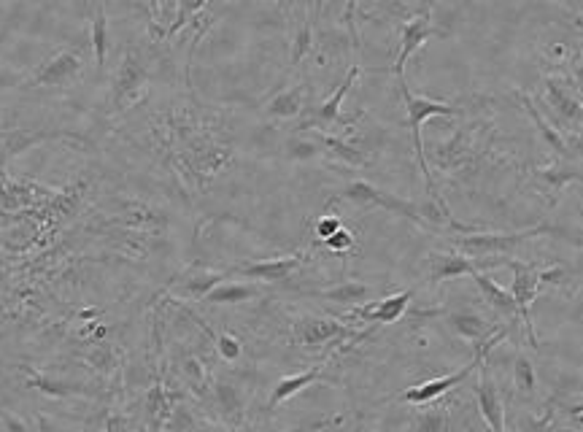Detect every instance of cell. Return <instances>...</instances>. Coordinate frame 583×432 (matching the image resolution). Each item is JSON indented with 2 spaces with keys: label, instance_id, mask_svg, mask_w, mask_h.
<instances>
[{
  "label": "cell",
  "instance_id": "obj_1",
  "mask_svg": "<svg viewBox=\"0 0 583 432\" xmlns=\"http://www.w3.org/2000/svg\"><path fill=\"white\" fill-rule=\"evenodd\" d=\"M400 95L405 100V111H408V127H411V138L413 146H416V162H419V168H422L424 176V187H427V198L435 203V206L443 211L446 216H451L449 206H446V200L440 198L438 187H435V179H432V168L430 162H427V154H424V141H422V125L427 119L432 117H457L459 108L449 106V103H440V100L432 98H422V95H413L408 90V84H400ZM454 219V216H451Z\"/></svg>",
  "mask_w": 583,
  "mask_h": 432
},
{
  "label": "cell",
  "instance_id": "obj_2",
  "mask_svg": "<svg viewBox=\"0 0 583 432\" xmlns=\"http://www.w3.org/2000/svg\"><path fill=\"white\" fill-rule=\"evenodd\" d=\"M149 90V71L135 46L122 52L117 68L108 76V108L111 114H125Z\"/></svg>",
  "mask_w": 583,
  "mask_h": 432
},
{
  "label": "cell",
  "instance_id": "obj_3",
  "mask_svg": "<svg viewBox=\"0 0 583 432\" xmlns=\"http://www.w3.org/2000/svg\"><path fill=\"white\" fill-rule=\"evenodd\" d=\"M84 71H87L84 57L71 46H65L60 52H54L52 57H46L44 63L38 65L17 90H65V87L79 84L84 79Z\"/></svg>",
  "mask_w": 583,
  "mask_h": 432
},
{
  "label": "cell",
  "instance_id": "obj_4",
  "mask_svg": "<svg viewBox=\"0 0 583 432\" xmlns=\"http://www.w3.org/2000/svg\"><path fill=\"white\" fill-rule=\"evenodd\" d=\"M368 333H354V327H346L338 319L330 316H303L292 324V341L305 351H319L332 346H343L349 349V343L362 341Z\"/></svg>",
  "mask_w": 583,
  "mask_h": 432
},
{
  "label": "cell",
  "instance_id": "obj_5",
  "mask_svg": "<svg viewBox=\"0 0 583 432\" xmlns=\"http://www.w3.org/2000/svg\"><path fill=\"white\" fill-rule=\"evenodd\" d=\"M508 333H511V327H505V330H500V333L494 335V338H489L486 343H481V346L476 349V354H473V360L467 362L462 370L451 373V376H440V378H432V381H424V384H419V387L405 389L403 395H400V400H403V403H411V405L435 403L438 397H443L446 392H451V389L459 387L462 381H467V378L473 376V370L484 365L486 357H489V351H492L494 346H500V343L508 338Z\"/></svg>",
  "mask_w": 583,
  "mask_h": 432
},
{
  "label": "cell",
  "instance_id": "obj_6",
  "mask_svg": "<svg viewBox=\"0 0 583 432\" xmlns=\"http://www.w3.org/2000/svg\"><path fill=\"white\" fill-rule=\"evenodd\" d=\"M446 36H449V30H443V27L435 25L430 19V6H424V9H419V14H413V17L405 19L403 27H400V52H397L395 57V65H392V73H395L397 84H403L405 81V63L411 60L413 52L422 49L424 41Z\"/></svg>",
  "mask_w": 583,
  "mask_h": 432
},
{
  "label": "cell",
  "instance_id": "obj_7",
  "mask_svg": "<svg viewBox=\"0 0 583 432\" xmlns=\"http://www.w3.org/2000/svg\"><path fill=\"white\" fill-rule=\"evenodd\" d=\"M505 265L513 270V284H511V295L516 300V308H519V319L524 322V330H527V338H530L532 349H538V335H535V324H532V314L530 308L535 303V297L540 295L543 289V279H540V270L535 268L530 262H519V260H505Z\"/></svg>",
  "mask_w": 583,
  "mask_h": 432
},
{
  "label": "cell",
  "instance_id": "obj_8",
  "mask_svg": "<svg viewBox=\"0 0 583 432\" xmlns=\"http://www.w3.org/2000/svg\"><path fill=\"white\" fill-rule=\"evenodd\" d=\"M343 198L349 200V203H354V206H376V208H384V211H392V214L403 216V219H411L413 225L419 227H427V230H435V227L427 222L422 216V211L413 206V203H408V200L397 198V195H389V192H384V189L373 187L370 181H351L349 187L343 189Z\"/></svg>",
  "mask_w": 583,
  "mask_h": 432
},
{
  "label": "cell",
  "instance_id": "obj_9",
  "mask_svg": "<svg viewBox=\"0 0 583 432\" xmlns=\"http://www.w3.org/2000/svg\"><path fill=\"white\" fill-rule=\"evenodd\" d=\"M551 233V227L540 225L530 227V230H521V233H465L462 238H457V249L465 257H476V260H484V257H503L508 249L519 246V243L530 241L535 235Z\"/></svg>",
  "mask_w": 583,
  "mask_h": 432
},
{
  "label": "cell",
  "instance_id": "obj_10",
  "mask_svg": "<svg viewBox=\"0 0 583 432\" xmlns=\"http://www.w3.org/2000/svg\"><path fill=\"white\" fill-rule=\"evenodd\" d=\"M305 262L303 254H295V257H281V260H262V262H246V265H235L227 273L230 276H243V279L265 281V284H281L287 281L295 270H300V265Z\"/></svg>",
  "mask_w": 583,
  "mask_h": 432
},
{
  "label": "cell",
  "instance_id": "obj_11",
  "mask_svg": "<svg viewBox=\"0 0 583 432\" xmlns=\"http://www.w3.org/2000/svg\"><path fill=\"white\" fill-rule=\"evenodd\" d=\"M181 403L179 392L165 389L162 381H154L152 387L144 392V422L149 432H165L171 422L173 408Z\"/></svg>",
  "mask_w": 583,
  "mask_h": 432
},
{
  "label": "cell",
  "instance_id": "obj_12",
  "mask_svg": "<svg viewBox=\"0 0 583 432\" xmlns=\"http://www.w3.org/2000/svg\"><path fill=\"white\" fill-rule=\"evenodd\" d=\"M413 300V289H405V292H397L392 297H384V300H370L365 306L351 308V319H362L368 324H395L400 322V316L408 311Z\"/></svg>",
  "mask_w": 583,
  "mask_h": 432
},
{
  "label": "cell",
  "instance_id": "obj_13",
  "mask_svg": "<svg viewBox=\"0 0 583 432\" xmlns=\"http://www.w3.org/2000/svg\"><path fill=\"white\" fill-rule=\"evenodd\" d=\"M211 400H214L219 419L230 430H238L243 424V414H246V400H243L241 387L235 381H230V378H216L214 384H211Z\"/></svg>",
  "mask_w": 583,
  "mask_h": 432
},
{
  "label": "cell",
  "instance_id": "obj_14",
  "mask_svg": "<svg viewBox=\"0 0 583 432\" xmlns=\"http://www.w3.org/2000/svg\"><path fill=\"white\" fill-rule=\"evenodd\" d=\"M478 400V411L484 416V422L489 424L492 432H505V405H503V395H500V387L494 384L492 373L486 368V362L481 365V381L478 387L473 389Z\"/></svg>",
  "mask_w": 583,
  "mask_h": 432
},
{
  "label": "cell",
  "instance_id": "obj_15",
  "mask_svg": "<svg viewBox=\"0 0 583 432\" xmlns=\"http://www.w3.org/2000/svg\"><path fill=\"white\" fill-rule=\"evenodd\" d=\"M427 281L430 284H443V281L459 279V276H473L481 270L478 260H470L462 252H435L427 257Z\"/></svg>",
  "mask_w": 583,
  "mask_h": 432
},
{
  "label": "cell",
  "instance_id": "obj_16",
  "mask_svg": "<svg viewBox=\"0 0 583 432\" xmlns=\"http://www.w3.org/2000/svg\"><path fill=\"white\" fill-rule=\"evenodd\" d=\"M227 279H230V273H227V270L216 273V270L195 268V270H187L184 276H179V279L173 281L171 292L179 297H187V300H195V303H203V300H206V297Z\"/></svg>",
  "mask_w": 583,
  "mask_h": 432
},
{
  "label": "cell",
  "instance_id": "obj_17",
  "mask_svg": "<svg viewBox=\"0 0 583 432\" xmlns=\"http://www.w3.org/2000/svg\"><path fill=\"white\" fill-rule=\"evenodd\" d=\"M446 316V324H449L451 330L462 338V341L473 343V346H481L489 338H494V324L489 319H484L476 311H470V308H457V311H443Z\"/></svg>",
  "mask_w": 583,
  "mask_h": 432
},
{
  "label": "cell",
  "instance_id": "obj_18",
  "mask_svg": "<svg viewBox=\"0 0 583 432\" xmlns=\"http://www.w3.org/2000/svg\"><path fill=\"white\" fill-rule=\"evenodd\" d=\"M308 81H295L287 90H279L265 103V117L270 119H295L308 111Z\"/></svg>",
  "mask_w": 583,
  "mask_h": 432
},
{
  "label": "cell",
  "instance_id": "obj_19",
  "mask_svg": "<svg viewBox=\"0 0 583 432\" xmlns=\"http://www.w3.org/2000/svg\"><path fill=\"white\" fill-rule=\"evenodd\" d=\"M81 362L100 376H117L122 370V354L111 341H90L87 349L81 351Z\"/></svg>",
  "mask_w": 583,
  "mask_h": 432
},
{
  "label": "cell",
  "instance_id": "obj_20",
  "mask_svg": "<svg viewBox=\"0 0 583 432\" xmlns=\"http://www.w3.org/2000/svg\"><path fill=\"white\" fill-rule=\"evenodd\" d=\"M319 6H311V9H303V19L295 25V33H292V46H289V65L297 68V65L303 63L305 57L311 54L316 41V30H314V17Z\"/></svg>",
  "mask_w": 583,
  "mask_h": 432
},
{
  "label": "cell",
  "instance_id": "obj_21",
  "mask_svg": "<svg viewBox=\"0 0 583 432\" xmlns=\"http://www.w3.org/2000/svg\"><path fill=\"white\" fill-rule=\"evenodd\" d=\"M322 378H324V365H316V368H308L305 373H295V376L281 378L279 384L273 387V392H270L268 411H273L276 405L287 403L289 397H295L297 392H303V389H308L311 384H316V381H322Z\"/></svg>",
  "mask_w": 583,
  "mask_h": 432
},
{
  "label": "cell",
  "instance_id": "obj_22",
  "mask_svg": "<svg viewBox=\"0 0 583 432\" xmlns=\"http://www.w3.org/2000/svg\"><path fill=\"white\" fill-rule=\"evenodd\" d=\"M314 295L351 311V308H359L365 306V303H370L373 289H370L368 284H362V281H343V284H335V287L330 289H319Z\"/></svg>",
  "mask_w": 583,
  "mask_h": 432
},
{
  "label": "cell",
  "instance_id": "obj_23",
  "mask_svg": "<svg viewBox=\"0 0 583 432\" xmlns=\"http://www.w3.org/2000/svg\"><path fill=\"white\" fill-rule=\"evenodd\" d=\"M90 44H92V57H95V68L103 71L108 63V52H111L106 6H92L90 9Z\"/></svg>",
  "mask_w": 583,
  "mask_h": 432
},
{
  "label": "cell",
  "instance_id": "obj_24",
  "mask_svg": "<svg viewBox=\"0 0 583 432\" xmlns=\"http://www.w3.org/2000/svg\"><path fill=\"white\" fill-rule=\"evenodd\" d=\"M470 279L476 281L478 289H481V295H484L486 306H492L494 311H500L503 316H513V319H519V308H516V300H513V295L508 292V289H503L500 284H494L486 273H481V270H476Z\"/></svg>",
  "mask_w": 583,
  "mask_h": 432
},
{
  "label": "cell",
  "instance_id": "obj_25",
  "mask_svg": "<svg viewBox=\"0 0 583 432\" xmlns=\"http://www.w3.org/2000/svg\"><path fill=\"white\" fill-rule=\"evenodd\" d=\"M543 87H546L548 106L554 108V111H559L565 122H581L583 119L581 100H575L573 92L562 87V81L551 79V76H548V79L543 81Z\"/></svg>",
  "mask_w": 583,
  "mask_h": 432
},
{
  "label": "cell",
  "instance_id": "obj_26",
  "mask_svg": "<svg viewBox=\"0 0 583 432\" xmlns=\"http://www.w3.org/2000/svg\"><path fill=\"white\" fill-rule=\"evenodd\" d=\"M513 389H516V397L530 403L538 395V370H535V362L527 357V354H516L513 360Z\"/></svg>",
  "mask_w": 583,
  "mask_h": 432
},
{
  "label": "cell",
  "instance_id": "obj_27",
  "mask_svg": "<svg viewBox=\"0 0 583 432\" xmlns=\"http://www.w3.org/2000/svg\"><path fill=\"white\" fill-rule=\"evenodd\" d=\"M257 295H260V292H257V287H252V284L222 281V284L203 300V306H241V303L254 300Z\"/></svg>",
  "mask_w": 583,
  "mask_h": 432
},
{
  "label": "cell",
  "instance_id": "obj_28",
  "mask_svg": "<svg viewBox=\"0 0 583 432\" xmlns=\"http://www.w3.org/2000/svg\"><path fill=\"white\" fill-rule=\"evenodd\" d=\"M176 370H179L181 381H184L195 395H206L208 389H211V373H208V368L203 365V360H200L198 354H184L179 360V365H176Z\"/></svg>",
  "mask_w": 583,
  "mask_h": 432
},
{
  "label": "cell",
  "instance_id": "obj_29",
  "mask_svg": "<svg viewBox=\"0 0 583 432\" xmlns=\"http://www.w3.org/2000/svg\"><path fill=\"white\" fill-rule=\"evenodd\" d=\"M287 154H289V160H297V162L324 157L322 138H319L316 130H292V135H289V141H287Z\"/></svg>",
  "mask_w": 583,
  "mask_h": 432
},
{
  "label": "cell",
  "instance_id": "obj_30",
  "mask_svg": "<svg viewBox=\"0 0 583 432\" xmlns=\"http://www.w3.org/2000/svg\"><path fill=\"white\" fill-rule=\"evenodd\" d=\"M408 432H454V422H451L449 408H424L408 422Z\"/></svg>",
  "mask_w": 583,
  "mask_h": 432
},
{
  "label": "cell",
  "instance_id": "obj_31",
  "mask_svg": "<svg viewBox=\"0 0 583 432\" xmlns=\"http://www.w3.org/2000/svg\"><path fill=\"white\" fill-rule=\"evenodd\" d=\"M521 103H524V108H527V114L532 117V122L538 125V130H540V135L546 138V144L554 149L557 154H562V157H567L570 154V149H567V138H565V133H559V130H554V127L548 125L546 119L540 117V111H538V106L532 103L530 100V95H521Z\"/></svg>",
  "mask_w": 583,
  "mask_h": 432
},
{
  "label": "cell",
  "instance_id": "obj_32",
  "mask_svg": "<svg viewBox=\"0 0 583 432\" xmlns=\"http://www.w3.org/2000/svg\"><path fill=\"white\" fill-rule=\"evenodd\" d=\"M27 387L38 389V392H44V395L52 397H68L79 389L76 384H71V381H54V378L46 376H30L27 378Z\"/></svg>",
  "mask_w": 583,
  "mask_h": 432
},
{
  "label": "cell",
  "instance_id": "obj_33",
  "mask_svg": "<svg viewBox=\"0 0 583 432\" xmlns=\"http://www.w3.org/2000/svg\"><path fill=\"white\" fill-rule=\"evenodd\" d=\"M168 432H198V422H195V416H192V411H189L187 405L179 403L176 408H173V416L171 422H168V427H165Z\"/></svg>",
  "mask_w": 583,
  "mask_h": 432
},
{
  "label": "cell",
  "instance_id": "obj_34",
  "mask_svg": "<svg viewBox=\"0 0 583 432\" xmlns=\"http://www.w3.org/2000/svg\"><path fill=\"white\" fill-rule=\"evenodd\" d=\"M216 349H219V357H222V360L235 362V360H241L243 343L238 341L235 335L219 333V335H216Z\"/></svg>",
  "mask_w": 583,
  "mask_h": 432
},
{
  "label": "cell",
  "instance_id": "obj_35",
  "mask_svg": "<svg viewBox=\"0 0 583 432\" xmlns=\"http://www.w3.org/2000/svg\"><path fill=\"white\" fill-rule=\"evenodd\" d=\"M103 432H135V419L125 411H108L103 416Z\"/></svg>",
  "mask_w": 583,
  "mask_h": 432
},
{
  "label": "cell",
  "instance_id": "obj_36",
  "mask_svg": "<svg viewBox=\"0 0 583 432\" xmlns=\"http://www.w3.org/2000/svg\"><path fill=\"white\" fill-rule=\"evenodd\" d=\"M538 176L543 179V184H551L554 189H559L567 181L581 179V173L573 171V168H543V171H538Z\"/></svg>",
  "mask_w": 583,
  "mask_h": 432
},
{
  "label": "cell",
  "instance_id": "obj_37",
  "mask_svg": "<svg viewBox=\"0 0 583 432\" xmlns=\"http://www.w3.org/2000/svg\"><path fill=\"white\" fill-rule=\"evenodd\" d=\"M562 414L567 419V427L575 432H583V397L578 400H570L567 405H562Z\"/></svg>",
  "mask_w": 583,
  "mask_h": 432
},
{
  "label": "cell",
  "instance_id": "obj_38",
  "mask_svg": "<svg viewBox=\"0 0 583 432\" xmlns=\"http://www.w3.org/2000/svg\"><path fill=\"white\" fill-rule=\"evenodd\" d=\"M543 54L551 65H562L570 57V44L567 41H551V44L543 46Z\"/></svg>",
  "mask_w": 583,
  "mask_h": 432
},
{
  "label": "cell",
  "instance_id": "obj_39",
  "mask_svg": "<svg viewBox=\"0 0 583 432\" xmlns=\"http://www.w3.org/2000/svg\"><path fill=\"white\" fill-rule=\"evenodd\" d=\"M324 246H327V249H330V252H335V254L349 252L351 246H354V235H351L349 230H346V227H341V230L332 235V238H327V241H324Z\"/></svg>",
  "mask_w": 583,
  "mask_h": 432
},
{
  "label": "cell",
  "instance_id": "obj_40",
  "mask_svg": "<svg viewBox=\"0 0 583 432\" xmlns=\"http://www.w3.org/2000/svg\"><path fill=\"white\" fill-rule=\"evenodd\" d=\"M343 227L341 216H324V219H319L316 222V235H319V241H327V238H332V235L338 233Z\"/></svg>",
  "mask_w": 583,
  "mask_h": 432
},
{
  "label": "cell",
  "instance_id": "obj_41",
  "mask_svg": "<svg viewBox=\"0 0 583 432\" xmlns=\"http://www.w3.org/2000/svg\"><path fill=\"white\" fill-rule=\"evenodd\" d=\"M0 422L6 424V430L9 432H30L27 430V424L22 419H17L14 414H6V411H0Z\"/></svg>",
  "mask_w": 583,
  "mask_h": 432
},
{
  "label": "cell",
  "instance_id": "obj_42",
  "mask_svg": "<svg viewBox=\"0 0 583 432\" xmlns=\"http://www.w3.org/2000/svg\"><path fill=\"white\" fill-rule=\"evenodd\" d=\"M36 432H63L57 424L49 419V416H44V414H38L36 416Z\"/></svg>",
  "mask_w": 583,
  "mask_h": 432
},
{
  "label": "cell",
  "instance_id": "obj_43",
  "mask_svg": "<svg viewBox=\"0 0 583 432\" xmlns=\"http://www.w3.org/2000/svg\"><path fill=\"white\" fill-rule=\"evenodd\" d=\"M567 149H570V154H581L583 157V130L575 133L573 138H567Z\"/></svg>",
  "mask_w": 583,
  "mask_h": 432
},
{
  "label": "cell",
  "instance_id": "obj_44",
  "mask_svg": "<svg viewBox=\"0 0 583 432\" xmlns=\"http://www.w3.org/2000/svg\"><path fill=\"white\" fill-rule=\"evenodd\" d=\"M581 303H583V292H581Z\"/></svg>",
  "mask_w": 583,
  "mask_h": 432
}]
</instances>
